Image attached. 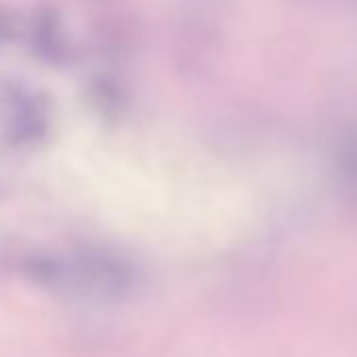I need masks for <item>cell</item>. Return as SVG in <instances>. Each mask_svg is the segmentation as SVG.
<instances>
[]
</instances>
